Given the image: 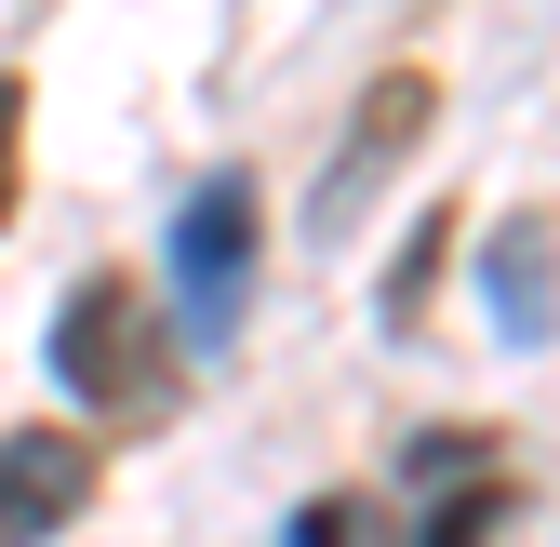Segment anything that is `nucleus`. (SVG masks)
I'll use <instances>...</instances> for the list:
<instances>
[{
    "instance_id": "nucleus-1",
    "label": "nucleus",
    "mask_w": 560,
    "mask_h": 547,
    "mask_svg": "<svg viewBox=\"0 0 560 547\" xmlns=\"http://www.w3.org/2000/svg\"><path fill=\"white\" fill-rule=\"evenodd\" d=\"M174 361H187V334H148V294L133 281H81L54 307V374H67V400H94V415H161Z\"/></svg>"
},
{
    "instance_id": "nucleus-2",
    "label": "nucleus",
    "mask_w": 560,
    "mask_h": 547,
    "mask_svg": "<svg viewBox=\"0 0 560 547\" xmlns=\"http://www.w3.org/2000/svg\"><path fill=\"white\" fill-rule=\"evenodd\" d=\"M241 307H254V174H200L187 214H174V321L214 361L241 334Z\"/></svg>"
},
{
    "instance_id": "nucleus-3",
    "label": "nucleus",
    "mask_w": 560,
    "mask_h": 547,
    "mask_svg": "<svg viewBox=\"0 0 560 547\" xmlns=\"http://www.w3.org/2000/svg\"><path fill=\"white\" fill-rule=\"evenodd\" d=\"M441 120V94L428 81H413V67H387V81L361 94V120H347V148H334V174L307 187V228H347V214H361V200L400 174V148H413V133H428Z\"/></svg>"
},
{
    "instance_id": "nucleus-4",
    "label": "nucleus",
    "mask_w": 560,
    "mask_h": 547,
    "mask_svg": "<svg viewBox=\"0 0 560 547\" xmlns=\"http://www.w3.org/2000/svg\"><path fill=\"white\" fill-rule=\"evenodd\" d=\"M94 508V441L81 428H14L0 441V547H40Z\"/></svg>"
},
{
    "instance_id": "nucleus-5",
    "label": "nucleus",
    "mask_w": 560,
    "mask_h": 547,
    "mask_svg": "<svg viewBox=\"0 0 560 547\" xmlns=\"http://www.w3.org/2000/svg\"><path fill=\"white\" fill-rule=\"evenodd\" d=\"M480 281H494V321L521 334V348H547V334H560V241H547V214H508Z\"/></svg>"
},
{
    "instance_id": "nucleus-6",
    "label": "nucleus",
    "mask_w": 560,
    "mask_h": 547,
    "mask_svg": "<svg viewBox=\"0 0 560 547\" xmlns=\"http://www.w3.org/2000/svg\"><path fill=\"white\" fill-rule=\"evenodd\" d=\"M494 521H508V481H467L428 534H413V547H494Z\"/></svg>"
},
{
    "instance_id": "nucleus-7",
    "label": "nucleus",
    "mask_w": 560,
    "mask_h": 547,
    "mask_svg": "<svg viewBox=\"0 0 560 547\" xmlns=\"http://www.w3.org/2000/svg\"><path fill=\"white\" fill-rule=\"evenodd\" d=\"M294 547H374V521H361V508H347V494H320V508L294 521Z\"/></svg>"
},
{
    "instance_id": "nucleus-8",
    "label": "nucleus",
    "mask_w": 560,
    "mask_h": 547,
    "mask_svg": "<svg viewBox=\"0 0 560 547\" xmlns=\"http://www.w3.org/2000/svg\"><path fill=\"white\" fill-rule=\"evenodd\" d=\"M14 133H27V81H0V214H14Z\"/></svg>"
}]
</instances>
